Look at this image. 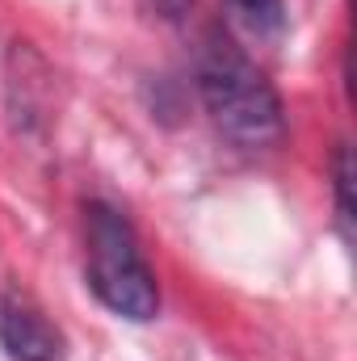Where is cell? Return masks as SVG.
<instances>
[{"label":"cell","instance_id":"obj_6","mask_svg":"<svg viewBox=\"0 0 357 361\" xmlns=\"http://www.w3.org/2000/svg\"><path fill=\"white\" fill-rule=\"evenodd\" d=\"M156 4V13L164 17V21H181L189 8H193V0H152Z\"/></svg>","mask_w":357,"mask_h":361},{"label":"cell","instance_id":"obj_4","mask_svg":"<svg viewBox=\"0 0 357 361\" xmlns=\"http://www.w3.org/2000/svg\"><path fill=\"white\" fill-rule=\"evenodd\" d=\"M227 8L257 38H277L286 30V0H227Z\"/></svg>","mask_w":357,"mask_h":361},{"label":"cell","instance_id":"obj_1","mask_svg":"<svg viewBox=\"0 0 357 361\" xmlns=\"http://www.w3.org/2000/svg\"><path fill=\"white\" fill-rule=\"evenodd\" d=\"M193 85L214 130L240 152H265L286 135L282 97L223 30H206L193 55Z\"/></svg>","mask_w":357,"mask_h":361},{"label":"cell","instance_id":"obj_2","mask_svg":"<svg viewBox=\"0 0 357 361\" xmlns=\"http://www.w3.org/2000/svg\"><path fill=\"white\" fill-rule=\"evenodd\" d=\"M85 227H89V269L85 273H89V290L97 294V302L131 324L156 319L160 286L139 248L131 219L109 202H89Z\"/></svg>","mask_w":357,"mask_h":361},{"label":"cell","instance_id":"obj_5","mask_svg":"<svg viewBox=\"0 0 357 361\" xmlns=\"http://www.w3.org/2000/svg\"><path fill=\"white\" fill-rule=\"evenodd\" d=\"M332 193H337V227H341V240L353 244V156H349V143H341L337 156H332Z\"/></svg>","mask_w":357,"mask_h":361},{"label":"cell","instance_id":"obj_3","mask_svg":"<svg viewBox=\"0 0 357 361\" xmlns=\"http://www.w3.org/2000/svg\"><path fill=\"white\" fill-rule=\"evenodd\" d=\"M0 349L8 361H63L68 341L63 332L25 298H0Z\"/></svg>","mask_w":357,"mask_h":361}]
</instances>
